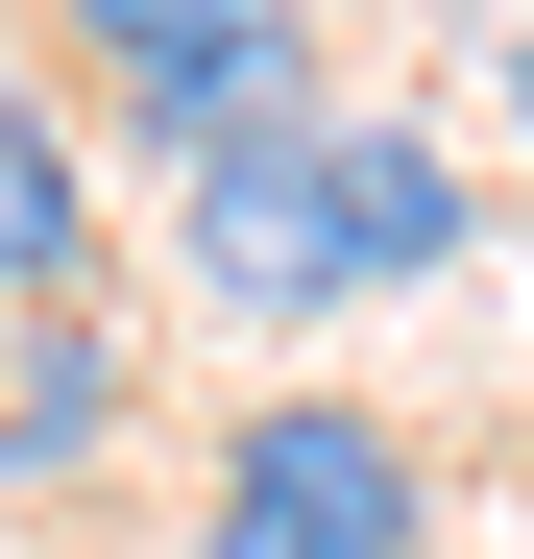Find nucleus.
Wrapping results in <instances>:
<instances>
[{
    "label": "nucleus",
    "mask_w": 534,
    "mask_h": 559,
    "mask_svg": "<svg viewBox=\"0 0 534 559\" xmlns=\"http://www.w3.org/2000/svg\"><path fill=\"white\" fill-rule=\"evenodd\" d=\"M486 243V146H437L389 98H316V122H267L219 170H170V293L243 317V341H316V317H389L437 293V267Z\"/></svg>",
    "instance_id": "f257e3e1"
},
{
    "label": "nucleus",
    "mask_w": 534,
    "mask_h": 559,
    "mask_svg": "<svg viewBox=\"0 0 534 559\" xmlns=\"http://www.w3.org/2000/svg\"><path fill=\"white\" fill-rule=\"evenodd\" d=\"M49 98L73 146H146V170H219L267 122H316V0H49Z\"/></svg>",
    "instance_id": "f03ea898"
},
{
    "label": "nucleus",
    "mask_w": 534,
    "mask_h": 559,
    "mask_svg": "<svg viewBox=\"0 0 534 559\" xmlns=\"http://www.w3.org/2000/svg\"><path fill=\"white\" fill-rule=\"evenodd\" d=\"M195 559H437V462L365 414V390H267V414H219V462H195Z\"/></svg>",
    "instance_id": "7ed1b4c3"
},
{
    "label": "nucleus",
    "mask_w": 534,
    "mask_h": 559,
    "mask_svg": "<svg viewBox=\"0 0 534 559\" xmlns=\"http://www.w3.org/2000/svg\"><path fill=\"white\" fill-rule=\"evenodd\" d=\"M146 438V341H122V293H49V317H0V487H98V462Z\"/></svg>",
    "instance_id": "20e7f679"
},
{
    "label": "nucleus",
    "mask_w": 534,
    "mask_h": 559,
    "mask_svg": "<svg viewBox=\"0 0 534 559\" xmlns=\"http://www.w3.org/2000/svg\"><path fill=\"white\" fill-rule=\"evenodd\" d=\"M49 293H98V146H73V98L0 49V317H49Z\"/></svg>",
    "instance_id": "39448f33"
},
{
    "label": "nucleus",
    "mask_w": 534,
    "mask_h": 559,
    "mask_svg": "<svg viewBox=\"0 0 534 559\" xmlns=\"http://www.w3.org/2000/svg\"><path fill=\"white\" fill-rule=\"evenodd\" d=\"M486 146L534 170V25H486Z\"/></svg>",
    "instance_id": "423d86ee"
}]
</instances>
